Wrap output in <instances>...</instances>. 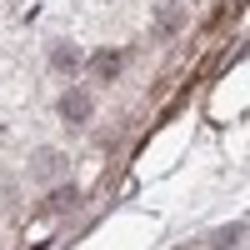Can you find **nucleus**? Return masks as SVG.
I'll return each mask as SVG.
<instances>
[{"label":"nucleus","instance_id":"nucleus-6","mask_svg":"<svg viewBox=\"0 0 250 250\" xmlns=\"http://www.w3.org/2000/svg\"><path fill=\"white\" fill-rule=\"evenodd\" d=\"M240 230H245V225H230V230H215V235H210V250H235V245H240Z\"/></svg>","mask_w":250,"mask_h":250},{"label":"nucleus","instance_id":"nucleus-1","mask_svg":"<svg viewBox=\"0 0 250 250\" xmlns=\"http://www.w3.org/2000/svg\"><path fill=\"white\" fill-rule=\"evenodd\" d=\"M65 175H70V155L55 150V145H40V150L30 155V165H25V180L30 185H60Z\"/></svg>","mask_w":250,"mask_h":250},{"label":"nucleus","instance_id":"nucleus-4","mask_svg":"<svg viewBox=\"0 0 250 250\" xmlns=\"http://www.w3.org/2000/svg\"><path fill=\"white\" fill-rule=\"evenodd\" d=\"M50 65H55V70H65V75H70V70L80 65V50H75V45H55V50H50Z\"/></svg>","mask_w":250,"mask_h":250},{"label":"nucleus","instance_id":"nucleus-5","mask_svg":"<svg viewBox=\"0 0 250 250\" xmlns=\"http://www.w3.org/2000/svg\"><path fill=\"white\" fill-rule=\"evenodd\" d=\"M70 205H75V185H70V190H65V185H60V190L45 200V215H60V210H70Z\"/></svg>","mask_w":250,"mask_h":250},{"label":"nucleus","instance_id":"nucleus-3","mask_svg":"<svg viewBox=\"0 0 250 250\" xmlns=\"http://www.w3.org/2000/svg\"><path fill=\"white\" fill-rule=\"evenodd\" d=\"M85 75L95 80V85H110V80L120 75V50H95L85 60Z\"/></svg>","mask_w":250,"mask_h":250},{"label":"nucleus","instance_id":"nucleus-2","mask_svg":"<svg viewBox=\"0 0 250 250\" xmlns=\"http://www.w3.org/2000/svg\"><path fill=\"white\" fill-rule=\"evenodd\" d=\"M60 125H70V130H80V125H90V115H95V95L85 90V85H70L65 95H60Z\"/></svg>","mask_w":250,"mask_h":250}]
</instances>
